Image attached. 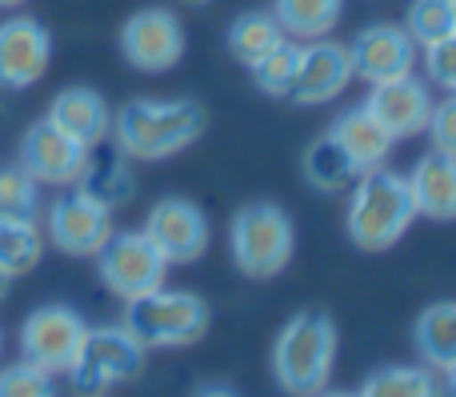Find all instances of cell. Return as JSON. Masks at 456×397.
<instances>
[{
    "label": "cell",
    "mask_w": 456,
    "mask_h": 397,
    "mask_svg": "<svg viewBox=\"0 0 456 397\" xmlns=\"http://www.w3.org/2000/svg\"><path fill=\"white\" fill-rule=\"evenodd\" d=\"M316 397H356V393H340V390H337V393H332V390H321V393H316Z\"/></svg>",
    "instance_id": "cell-36"
},
{
    "label": "cell",
    "mask_w": 456,
    "mask_h": 397,
    "mask_svg": "<svg viewBox=\"0 0 456 397\" xmlns=\"http://www.w3.org/2000/svg\"><path fill=\"white\" fill-rule=\"evenodd\" d=\"M337 350H340V337H337L332 318H324L316 310L289 318L273 345L276 385L289 397H316L321 390H329Z\"/></svg>",
    "instance_id": "cell-3"
},
{
    "label": "cell",
    "mask_w": 456,
    "mask_h": 397,
    "mask_svg": "<svg viewBox=\"0 0 456 397\" xmlns=\"http://www.w3.org/2000/svg\"><path fill=\"white\" fill-rule=\"evenodd\" d=\"M37 209H40V185L20 165L0 169V217L37 221Z\"/></svg>",
    "instance_id": "cell-29"
},
{
    "label": "cell",
    "mask_w": 456,
    "mask_h": 397,
    "mask_svg": "<svg viewBox=\"0 0 456 397\" xmlns=\"http://www.w3.org/2000/svg\"><path fill=\"white\" fill-rule=\"evenodd\" d=\"M53 64V37L32 16L0 21V88H32Z\"/></svg>",
    "instance_id": "cell-12"
},
{
    "label": "cell",
    "mask_w": 456,
    "mask_h": 397,
    "mask_svg": "<svg viewBox=\"0 0 456 397\" xmlns=\"http://www.w3.org/2000/svg\"><path fill=\"white\" fill-rule=\"evenodd\" d=\"M409 193L417 217L428 221H456V157L449 153H428L417 161V169L409 173Z\"/></svg>",
    "instance_id": "cell-18"
},
{
    "label": "cell",
    "mask_w": 456,
    "mask_h": 397,
    "mask_svg": "<svg viewBox=\"0 0 456 397\" xmlns=\"http://www.w3.org/2000/svg\"><path fill=\"white\" fill-rule=\"evenodd\" d=\"M141 233L168 265H192L208 249V217L184 197H168L152 205Z\"/></svg>",
    "instance_id": "cell-11"
},
{
    "label": "cell",
    "mask_w": 456,
    "mask_h": 397,
    "mask_svg": "<svg viewBox=\"0 0 456 397\" xmlns=\"http://www.w3.org/2000/svg\"><path fill=\"white\" fill-rule=\"evenodd\" d=\"M24 0H0V8H20Z\"/></svg>",
    "instance_id": "cell-37"
},
{
    "label": "cell",
    "mask_w": 456,
    "mask_h": 397,
    "mask_svg": "<svg viewBox=\"0 0 456 397\" xmlns=\"http://www.w3.org/2000/svg\"><path fill=\"white\" fill-rule=\"evenodd\" d=\"M332 141L340 145V149L348 153V161L356 165V173H369V169H380L388 161V153H393V136L385 133V125H380L377 117H372L364 104H356V109L340 112L337 125L329 128Z\"/></svg>",
    "instance_id": "cell-19"
},
{
    "label": "cell",
    "mask_w": 456,
    "mask_h": 397,
    "mask_svg": "<svg viewBox=\"0 0 456 397\" xmlns=\"http://www.w3.org/2000/svg\"><path fill=\"white\" fill-rule=\"evenodd\" d=\"M208 302H200L189 289H152L125 305L120 326L144 345V350H181L208 334Z\"/></svg>",
    "instance_id": "cell-4"
},
{
    "label": "cell",
    "mask_w": 456,
    "mask_h": 397,
    "mask_svg": "<svg viewBox=\"0 0 456 397\" xmlns=\"http://www.w3.org/2000/svg\"><path fill=\"white\" fill-rule=\"evenodd\" d=\"M77 189L88 193V197H96L101 205H109V209L125 205V201L133 197V173H128V165L120 161V149L109 153L104 149V141L93 145V149H88L85 169H80V177H77Z\"/></svg>",
    "instance_id": "cell-20"
},
{
    "label": "cell",
    "mask_w": 456,
    "mask_h": 397,
    "mask_svg": "<svg viewBox=\"0 0 456 397\" xmlns=\"http://www.w3.org/2000/svg\"><path fill=\"white\" fill-rule=\"evenodd\" d=\"M441 382L428 366H385L364 377L356 397H441Z\"/></svg>",
    "instance_id": "cell-26"
},
{
    "label": "cell",
    "mask_w": 456,
    "mask_h": 397,
    "mask_svg": "<svg viewBox=\"0 0 456 397\" xmlns=\"http://www.w3.org/2000/svg\"><path fill=\"white\" fill-rule=\"evenodd\" d=\"M8 281H12V277H4V273H0V302H4V294H8Z\"/></svg>",
    "instance_id": "cell-35"
},
{
    "label": "cell",
    "mask_w": 456,
    "mask_h": 397,
    "mask_svg": "<svg viewBox=\"0 0 456 397\" xmlns=\"http://www.w3.org/2000/svg\"><path fill=\"white\" fill-rule=\"evenodd\" d=\"M45 120H53L64 136L80 141L85 149L109 141V133H112V112H109V104H104V96L85 85H72V88H64V93H56Z\"/></svg>",
    "instance_id": "cell-17"
},
{
    "label": "cell",
    "mask_w": 456,
    "mask_h": 397,
    "mask_svg": "<svg viewBox=\"0 0 456 397\" xmlns=\"http://www.w3.org/2000/svg\"><path fill=\"white\" fill-rule=\"evenodd\" d=\"M417 353L428 369L456 366V302H433L417 318Z\"/></svg>",
    "instance_id": "cell-21"
},
{
    "label": "cell",
    "mask_w": 456,
    "mask_h": 397,
    "mask_svg": "<svg viewBox=\"0 0 456 397\" xmlns=\"http://www.w3.org/2000/svg\"><path fill=\"white\" fill-rule=\"evenodd\" d=\"M120 53L136 72H168L184 56V29L168 8H141L120 29Z\"/></svg>",
    "instance_id": "cell-9"
},
{
    "label": "cell",
    "mask_w": 456,
    "mask_h": 397,
    "mask_svg": "<svg viewBox=\"0 0 456 397\" xmlns=\"http://www.w3.org/2000/svg\"><path fill=\"white\" fill-rule=\"evenodd\" d=\"M112 237V209L88 193H64L48 209V241L69 257H96Z\"/></svg>",
    "instance_id": "cell-10"
},
{
    "label": "cell",
    "mask_w": 456,
    "mask_h": 397,
    "mask_svg": "<svg viewBox=\"0 0 456 397\" xmlns=\"http://www.w3.org/2000/svg\"><path fill=\"white\" fill-rule=\"evenodd\" d=\"M452 12H456V0H452Z\"/></svg>",
    "instance_id": "cell-40"
},
{
    "label": "cell",
    "mask_w": 456,
    "mask_h": 397,
    "mask_svg": "<svg viewBox=\"0 0 456 397\" xmlns=\"http://www.w3.org/2000/svg\"><path fill=\"white\" fill-rule=\"evenodd\" d=\"M364 109L385 125V133L393 136V141H404V136H417V133L428 128V117H433V93H428L425 80H417L409 72V77L372 85Z\"/></svg>",
    "instance_id": "cell-16"
},
{
    "label": "cell",
    "mask_w": 456,
    "mask_h": 397,
    "mask_svg": "<svg viewBox=\"0 0 456 397\" xmlns=\"http://www.w3.org/2000/svg\"><path fill=\"white\" fill-rule=\"evenodd\" d=\"M404 32H409L417 45H436L449 32H456V12L452 0H412L409 4V21H404Z\"/></svg>",
    "instance_id": "cell-28"
},
{
    "label": "cell",
    "mask_w": 456,
    "mask_h": 397,
    "mask_svg": "<svg viewBox=\"0 0 456 397\" xmlns=\"http://www.w3.org/2000/svg\"><path fill=\"white\" fill-rule=\"evenodd\" d=\"M428 136H433L436 153H449L456 157V93H449L441 104H433V117H428Z\"/></svg>",
    "instance_id": "cell-32"
},
{
    "label": "cell",
    "mask_w": 456,
    "mask_h": 397,
    "mask_svg": "<svg viewBox=\"0 0 456 397\" xmlns=\"http://www.w3.org/2000/svg\"><path fill=\"white\" fill-rule=\"evenodd\" d=\"M348 56H353V77H361L364 85H385L417 69V40L401 24H369L348 45Z\"/></svg>",
    "instance_id": "cell-13"
},
{
    "label": "cell",
    "mask_w": 456,
    "mask_h": 397,
    "mask_svg": "<svg viewBox=\"0 0 456 397\" xmlns=\"http://www.w3.org/2000/svg\"><path fill=\"white\" fill-rule=\"evenodd\" d=\"M444 393H449V397H456V366H449V369H444Z\"/></svg>",
    "instance_id": "cell-34"
},
{
    "label": "cell",
    "mask_w": 456,
    "mask_h": 397,
    "mask_svg": "<svg viewBox=\"0 0 456 397\" xmlns=\"http://www.w3.org/2000/svg\"><path fill=\"white\" fill-rule=\"evenodd\" d=\"M228 241H232V261L244 277H276L284 265L292 261V249H297V233H292V221L281 205L273 201H252L240 213L232 217V229H228Z\"/></svg>",
    "instance_id": "cell-5"
},
{
    "label": "cell",
    "mask_w": 456,
    "mask_h": 397,
    "mask_svg": "<svg viewBox=\"0 0 456 397\" xmlns=\"http://www.w3.org/2000/svg\"><path fill=\"white\" fill-rule=\"evenodd\" d=\"M96 269H101L104 289H112L120 302H133L165 285L168 261L152 249L144 233H112L96 253Z\"/></svg>",
    "instance_id": "cell-7"
},
{
    "label": "cell",
    "mask_w": 456,
    "mask_h": 397,
    "mask_svg": "<svg viewBox=\"0 0 456 397\" xmlns=\"http://www.w3.org/2000/svg\"><path fill=\"white\" fill-rule=\"evenodd\" d=\"M0 397H56L53 374L28 366V361H20V366H4L0 369Z\"/></svg>",
    "instance_id": "cell-30"
},
{
    "label": "cell",
    "mask_w": 456,
    "mask_h": 397,
    "mask_svg": "<svg viewBox=\"0 0 456 397\" xmlns=\"http://www.w3.org/2000/svg\"><path fill=\"white\" fill-rule=\"evenodd\" d=\"M88 326L69 305H40L20 326V361L45 369V374H69Z\"/></svg>",
    "instance_id": "cell-8"
},
{
    "label": "cell",
    "mask_w": 456,
    "mask_h": 397,
    "mask_svg": "<svg viewBox=\"0 0 456 397\" xmlns=\"http://www.w3.org/2000/svg\"><path fill=\"white\" fill-rule=\"evenodd\" d=\"M208 117L197 101H128L112 117L117 149L133 161H165L184 153L200 133Z\"/></svg>",
    "instance_id": "cell-1"
},
{
    "label": "cell",
    "mask_w": 456,
    "mask_h": 397,
    "mask_svg": "<svg viewBox=\"0 0 456 397\" xmlns=\"http://www.w3.org/2000/svg\"><path fill=\"white\" fill-rule=\"evenodd\" d=\"M345 0H276L273 16L284 29V37L297 40H321L337 29Z\"/></svg>",
    "instance_id": "cell-22"
},
{
    "label": "cell",
    "mask_w": 456,
    "mask_h": 397,
    "mask_svg": "<svg viewBox=\"0 0 456 397\" xmlns=\"http://www.w3.org/2000/svg\"><path fill=\"white\" fill-rule=\"evenodd\" d=\"M417 221V205L409 193V177L393 173L388 165L369 169L356 177L353 201H348V237L364 253H385L409 233Z\"/></svg>",
    "instance_id": "cell-2"
},
{
    "label": "cell",
    "mask_w": 456,
    "mask_h": 397,
    "mask_svg": "<svg viewBox=\"0 0 456 397\" xmlns=\"http://www.w3.org/2000/svg\"><path fill=\"white\" fill-rule=\"evenodd\" d=\"M184 4H208V0H184Z\"/></svg>",
    "instance_id": "cell-38"
},
{
    "label": "cell",
    "mask_w": 456,
    "mask_h": 397,
    "mask_svg": "<svg viewBox=\"0 0 456 397\" xmlns=\"http://www.w3.org/2000/svg\"><path fill=\"white\" fill-rule=\"evenodd\" d=\"M356 165L348 161V153L332 141V133H324L321 141H313V149L305 153V181L321 193H337L345 185L356 181Z\"/></svg>",
    "instance_id": "cell-25"
},
{
    "label": "cell",
    "mask_w": 456,
    "mask_h": 397,
    "mask_svg": "<svg viewBox=\"0 0 456 397\" xmlns=\"http://www.w3.org/2000/svg\"><path fill=\"white\" fill-rule=\"evenodd\" d=\"M297 64H300V45L281 40L273 53L252 64V80H256V88L268 96H289L292 80H297Z\"/></svg>",
    "instance_id": "cell-27"
},
{
    "label": "cell",
    "mask_w": 456,
    "mask_h": 397,
    "mask_svg": "<svg viewBox=\"0 0 456 397\" xmlns=\"http://www.w3.org/2000/svg\"><path fill=\"white\" fill-rule=\"evenodd\" d=\"M284 37V29L276 24L273 12H240L232 24H228V53L240 64H256L260 56H268Z\"/></svg>",
    "instance_id": "cell-23"
},
{
    "label": "cell",
    "mask_w": 456,
    "mask_h": 397,
    "mask_svg": "<svg viewBox=\"0 0 456 397\" xmlns=\"http://www.w3.org/2000/svg\"><path fill=\"white\" fill-rule=\"evenodd\" d=\"M425 72L436 88L456 93V32H449L444 40L425 48Z\"/></svg>",
    "instance_id": "cell-31"
},
{
    "label": "cell",
    "mask_w": 456,
    "mask_h": 397,
    "mask_svg": "<svg viewBox=\"0 0 456 397\" xmlns=\"http://www.w3.org/2000/svg\"><path fill=\"white\" fill-rule=\"evenodd\" d=\"M0 350H4V337H0Z\"/></svg>",
    "instance_id": "cell-39"
},
{
    "label": "cell",
    "mask_w": 456,
    "mask_h": 397,
    "mask_svg": "<svg viewBox=\"0 0 456 397\" xmlns=\"http://www.w3.org/2000/svg\"><path fill=\"white\" fill-rule=\"evenodd\" d=\"M40 253H45V237H40L37 221L0 217V273H4V277H24V273H32Z\"/></svg>",
    "instance_id": "cell-24"
},
{
    "label": "cell",
    "mask_w": 456,
    "mask_h": 397,
    "mask_svg": "<svg viewBox=\"0 0 456 397\" xmlns=\"http://www.w3.org/2000/svg\"><path fill=\"white\" fill-rule=\"evenodd\" d=\"M85 161H88L85 145L64 136L53 120H37V125L24 133L20 161H16V165L37 185H56V189H64V185H77Z\"/></svg>",
    "instance_id": "cell-14"
},
{
    "label": "cell",
    "mask_w": 456,
    "mask_h": 397,
    "mask_svg": "<svg viewBox=\"0 0 456 397\" xmlns=\"http://www.w3.org/2000/svg\"><path fill=\"white\" fill-rule=\"evenodd\" d=\"M353 80V56L348 45L321 37L300 45V64H297V80H292V101L297 104H329Z\"/></svg>",
    "instance_id": "cell-15"
},
{
    "label": "cell",
    "mask_w": 456,
    "mask_h": 397,
    "mask_svg": "<svg viewBox=\"0 0 456 397\" xmlns=\"http://www.w3.org/2000/svg\"><path fill=\"white\" fill-rule=\"evenodd\" d=\"M144 345L125 326L88 329L77 358L69 366V382L80 397H104L117 385H128L144 374Z\"/></svg>",
    "instance_id": "cell-6"
},
{
    "label": "cell",
    "mask_w": 456,
    "mask_h": 397,
    "mask_svg": "<svg viewBox=\"0 0 456 397\" xmlns=\"http://www.w3.org/2000/svg\"><path fill=\"white\" fill-rule=\"evenodd\" d=\"M197 397H236V393L228 390V385H205V390H200Z\"/></svg>",
    "instance_id": "cell-33"
}]
</instances>
